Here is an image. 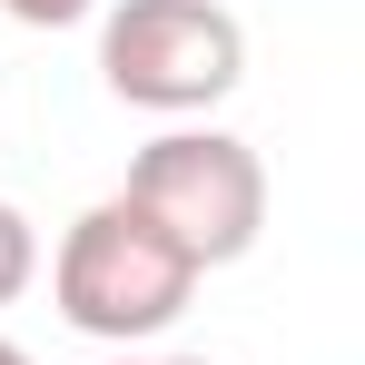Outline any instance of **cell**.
Returning <instances> with one entry per match:
<instances>
[{
    "label": "cell",
    "mask_w": 365,
    "mask_h": 365,
    "mask_svg": "<svg viewBox=\"0 0 365 365\" xmlns=\"http://www.w3.org/2000/svg\"><path fill=\"white\" fill-rule=\"evenodd\" d=\"M0 10H10L20 30H69V20H89L99 0H0Z\"/></svg>",
    "instance_id": "5b68a950"
},
{
    "label": "cell",
    "mask_w": 365,
    "mask_h": 365,
    "mask_svg": "<svg viewBox=\"0 0 365 365\" xmlns=\"http://www.w3.org/2000/svg\"><path fill=\"white\" fill-rule=\"evenodd\" d=\"M128 365H148V356H128ZM158 365H168V356H158Z\"/></svg>",
    "instance_id": "ba28073f"
},
{
    "label": "cell",
    "mask_w": 365,
    "mask_h": 365,
    "mask_svg": "<svg viewBox=\"0 0 365 365\" xmlns=\"http://www.w3.org/2000/svg\"><path fill=\"white\" fill-rule=\"evenodd\" d=\"M0 365H30V356H20V346H10V336H0Z\"/></svg>",
    "instance_id": "8992f818"
},
{
    "label": "cell",
    "mask_w": 365,
    "mask_h": 365,
    "mask_svg": "<svg viewBox=\"0 0 365 365\" xmlns=\"http://www.w3.org/2000/svg\"><path fill=\"white\" fill-rule=\"evenodd\" d=\"M30 277H40V237H30V217H20V207L0 197V306L20 297Z\"/></svg>",
    "instance_id": "277c9868"
},
{
    "label": "cell",
    "mask_w": 365,
    "mask_h": 365,
    "mask_svg": "<svg viewBox=\"0 0 365 365\" xmlns=\"http://www.w3.org/2000/svg\"><path fill=\"white\" fill-rule=\"evenodd\" d=\"M50 297H60V316L79 326V336L138 346V336H158V326L187 316L197 267H187L128 197H99V207L60 237V257H50Z\"/></svg>",
    "instance_id": "7a4b0ae2"
},
{
    "label": "cell",
    "mask_w": 365,
    "mask_h": 365,
    "mask_svg": "<svg viewBox=\"0 0 365 365\" xmlns=\"http://www.w3.org/2000/svg\"><path fill=\"white\" fill-rule=\"evenodd\" d=\"M168 365H207V356H168Z\"/></svg>",
    "instance_id": "52a82bcc"
},
{
    "label": "cell",
    "mask_w": 365,
    "mask_h": 365,
    "mask_svg": "<svg viewBox=\"0 0 365 365\" xmlns=\"http://www.w3.org/2000/svg\"><path fill=\"white\" fill-rule=\"evenodd\" d=\"M99 79H109V99L158 109V119L217 109L247 79V30L217 0H119L99 20Z\"/></svg>",
    "instance_id": "3957f363"
},
{
    "label": "cell",
    "mask_w": 365,
    "mask_h": 365,
    "mask_svg": "<svg viewBox=\"0 0 365 365\" xmlns=\"http://www.w3.org/2000/svg\"><path fill=\"white\" fill-rule=\"evenodd\" d=\"M119 197L178 247L197 277L207 267H237L247 247H257V227H267V168L227 128H168V138H148L128 158Z\"/></svg>",
    "instance_id": "6da1fadb"
}]
</instances>
